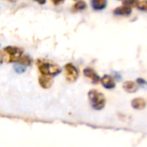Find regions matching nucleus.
Segmentation results:
<instances>
[{"label": "nucleus", "mask_w": 147, "mask_h": 147, "mask_svg": "<svg viewBox=\"0 0 147 147\" xmlns=\"http://www.w3.org/2000/svg\"><path fill=\"white\" fill-rule=\"evenodd\" d=\"M36 65L41 75L53 78L61 72V68L59 65L46 59H38L36 60Z\"/></svg>", "instance_id": "1"}, {"label": "nucleus", "mask_w": 147, "mask_h": 147, "mask_svg": "<svg viewBox=\"0 0 147 147\" xmlns=\"http://www.w3.org/2000/svg\"><path fill=\"white\" fill-rule=\"evenodd\" d=\"M3 61L6 63H16L23 55V49L16 46H7L3 49Z\"/></svg>", "instance_id": "2"}, {"label": "nucleus", "mask_w": 147, "mask_h": 147, "mask_svg": "<svg viewBox=\"0 0 147 147\" xmlns=\"http://www.w3.org/2000/svg\"><path fill=\"white\" fill-rule=\"evenodd\" d=\"M89 101L91 107L96 110H101L105 107L106 97L97 90H90L88 93Z\"/></svg>", "instance_id": "3"}, {"label": "nucleus", "mask_w": 147, "mask_h": 147, "mask_svg": "<svg viewBox=\"0 0 147 147\" xmlns=\"http://www.w3.org/2000/svg\"><path fill=\"white\" fill-rule=\"evenodd\" d=\"M65 74L66 80L70 83H73L78 79L79 76V71L73 64L67 63L65 65Z\"/></svg>", "instance_id": "4"}, {"label": "nucleus", "mask_w": 147, "mask_h": 147, "mask_svg": "<svg viewBox=\"0 0 147 147\" xmlns=\"http://www.w3.org/2000/svg\"><path fill=\"white\" fill-rule=\"evenodd\" d=\"M84 75L89 78L90 80L91 83L96 84H98L100 81H101V78L98 76V74L95 71V70H93L92 68L90 67H86L84 70Z\"/></svg>", "instance_id": "5"}, {"label": "nucleus", "mask_w": 147, "mask_h": 147, "mask_svg": "<svg viewBox=\"0 0 147 147\" xmlns=\"http://www.w3.org/2000/svg\"><path fill=\"white\" fill-rule=\"evenodd\" d=\"M100 83L107 90H112V89H114L115 87V79L110 75H104L103 77H102Z\"/></svg>", "instance_id": "6"}, {"label": "nucleus", "mask_w": 147, "mask_h": 147, "mask_svg": "<svg viewBox=\"0 0 147 147\" xmlns=\"http://www.w3.org/2000/svg\"><path fill=\"white\" fill-rule=\"evenodd\" d=\"M53 83V77L46 76V75H40L39 77V84L43 89H49Z\"/></svg>", "instance_id": "7"}, {"label": "nucleus", "mask_w": 147, "mask_h": 147, "mask_svg": "<svg viewBox=\"0 0 147 147\" xmlns=\"http://www.w3.org/2000/svg\"><path fill=\"white\" fill-rule=\"evenodd\" d=\"M114 14L116 16H129L132 14V8L126 6V5H121L114 9Z\"/></svg>", "instance_id": "8"}, {"label": "nucleus", "mask_w": 147, "mask_h": 147, "mask_svg": "<svg viewBox=\"0 0 147 147\" xmlns=\"http://www.w3.org/2000/svg\"><path fill=\"white\" fill-rule=\"evenodd\" d=\"M122 86L124 90L127 93H135L139 90V84L134 81H126Z\"/></svg>", "instance_id": "9"}, {"label": "nucleus", "mask_w": 147, "mask_h": 147, "mask_svg": "<svg viewBox=\"0 0 147 147\" xmlns=\"http://www.w3.org/2000/svg\"><path fill=\"white\" fill-rule=\"evenodd\" d=\"M131 105L134 109H135L137 110H141V109H144L146 108V102L142 97H136L132 101Z\"/></svg>", "instance_id": "10"}, {"label": "nucleus", "mask_w": 147, "mask_h": 147, "mask_svg": "<svg viewBox=\"0 0 147 147\" xmlns=\"http://www.w3.org/2000/svg\"><path fill=\"white\" fill-rule=\"evenodd\" d=\"M90 4L95 10H102L106 8L107 0H90Z\"/></svg>", "instance_id": "11"}, {"label": "nucleus", "mask_w": 147, "mask_h": 147, "mask_svg": "<svg viewBox=\"0 0 147 147\" xmlns=\"http://www.w3.org/2000/svg\"><path fill=\"white\" fill-rule=\"evenodd\" d=\"M16 63H18V64H20V65L25 66V67H28V66H30V65H32V63H33V59H32L29 55L25 54V55H22V56L19 59V60H18Z\"/></svg>", "instance_id": "12"}, {"label": "nucleus", "mask_w": 147, "mask_h": 147, "mask_svg": "<svg viewBox=\"0 0 147 147\" xmlns=\"http://www.w3.org/2000/svg\"><path fill=\"white\" fill-rule=\"evenodd\" d=\"M87 8V4L84 1H82V0H79L74 5H73V8H72V11H81V10H84Z\"/></svg>", "instance_id": "13"}, {"label": "nucleus", "mask_w": 147, "mask_h": 147, "mask_svg": "<svg viewBox=\"0 0 147 147\" xmlns=\"http://www.w3.org/2000/svg\"><path fill=\"white\" fill-rule=\"evenodd\" d=\"M140 0H124L123 1V5L128 6L130 8L133 7H137L138 4L140 3Z\"/></svg>", "instance_id": "14"}, {"label": "nucleus", "mask_w": 147, "mask_h": 147, "mask_svg": "<svg viewBox=\"0 0 147 147\" xmlns=\"http://www.w3.org/2000/svg\"><path fill=\"white\" fill-rule=\"evenodd\" d=\"M26 69H27V67H25L18 63H15V65H14V70L16 73H23V72H25Z\"/></svg>", "instance_id": "15"}, {"label": "nucleus", "mask_w": 147, "mask_h": 147, "mask_svg": "<svg viewBox=\"0 0 147 147\" xmlns=\"http://www.w3.org/2000/svg\"><path fill=\"white\" fill-rule=\"evenodd\" d=\"M138 9L141 10V11H145V12H147V1L145 0V1H142V2H140V3L138 4L137 6Z\"/></svg>", "instance_id": "16"}, {"label": "nucleus", "mask_w": 147, "mask_h": 147, "mask_svg": "<svg viewBox=\"0 0 147 147\" xmlns=\"http://www.w3.org/2000/svg\"><path fill=\"white\" fill-rule=\"evenodd\" d=\"M65 0H52V2H53V3L54 4V5H59V4H60V3H64Z\"/></svg>", "instance_id": "17"}, {"label": "nucleus", "mask_w": 147, "mask_h": 147, "mask_svg": "<svg viewBox=\"0 0 147 147\" xmlns=\"http://www.w3.org/2000/svg\"><path fill=\"white\" fill-rule=\"evenodd\" d=\"M34 1L37 2V3H40V4H45L46 2H47V0H34Z\"/></svg>", "instance_id": "18"}, {"label": "nucleus", "mask_w": 147, "mask_h": 147, "mask_svg": "<svg viewBox=\"0 0 147 147\" xmlns=\"http://www.w3.org/2000/svg\"><path fill=\"white\" fill-rule=\"evenodd\" d=\"M3 52H0V64L3 63Z\"/></svg>", "instance_id": "19"}, {"label": "nucleus", "mask_w": 147, "mask_h": 147, "mask_svg": "<svg viewBox=\"0 0 147 147\" xmlns=\"http://www.w3.org/2000/svg\"><path fill=\"white\" fill-rule=\"evenodd\" d=\"M9 1H16V0H9Z\"/></svg>", "instance_id": "20"}, {"label": "nucleus", "mask_w": 147, "mask_h": 147, "mask_svg": "<svg viewBox=\"0 0 147 147\" xmlns=\"http://www.w3.org/2000/svg\"><path fill=\"white\" fill-rule=\"evenodd\" d=\"M119 1H124V0H119Z\"/></svg>", "instance_id": "21"}, {"label": "nucleus", "mask_w": 147, "mask_h": 147, "mask_svg": "<svg viewBox=\"0 0 147 147\" xmlns=\"http://www.w3.org/2000/svg\"><path fill=\"white\" fill-rule=\"evenodd\" d=\"M74 1H79V0H74Z\"/></svg>", "instance_id": "22"}, {"label": "nucleus", "mask_w": 147, "mask_h": 147, "mask_svg": "<svg viewBox=\"0 0 147 147\" xmlns=\"http://www.w3.org/2000/svg\"><path fill=\"white\" fill-rule=\"evenodd\" d=\"M146 1H147V0H146Z\"/></svg>", "instance_id": "23"}]
</instances>
